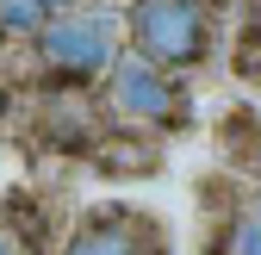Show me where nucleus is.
<instances>
[{"mask_svg": "<svg viewBox=\"0 0 261 255\" xmlns=\"http://www.w3.org/2000/svg\"><path fill=\"white\" fill-rule=\"evenodd\" d=\"M130 44L155 69H193L205 56V7L199 0H137L130 7Z\"/></svg>", "mask_w": 261, "mask_h": 255, "instance_id": "obj_1", "label": "nucleus"}, {"mask_svg": "<svg viewBox=\"0 0 261 255\" xmlns=\"http://www.w3.org/2000/svg\"><path fill=\"white\" fill-rule=\"evenodd\" d=\"M38 56L56 75H100V69L118 62L112 56V25L100 13H56L38 31Z\"/></svg>", "mask_w": 261, "mask_h": 255, "instance_id": "obj_2", "label": "nucleus"}, {"mask_svg": "<svg viewBox=\"0 0 261 255\" xmlns=\"http://www.w3.org/2000/svg\"><path fill=\"white\" fill-rule=\"evenodd\" d=\"M112 106L137 124H174L180 118V93L168 69H155L149 56H118L112 62Z\"/></svg>", "mask_w": 261, "mask_h": 255, "instance_id": "obj_3", "label": "nucleus"}, {"mask_svg": "<svg viewBox=\"0 0 261 255\" xmlns=\"http://www.w3.org/2000/svg\"><path fill=\"white\" fill-rule=\"evenodd\" d=\"M62 255H143V231H137V218L106 212V218H87V224L62 243Z\"/></svg>", "mask_w": 261, "mask_h": 255, "instance_id": "obj_4", "label": "nucleus"}, {"mask_svg": "<svg viewBox=\"0 0 261 255\" xmlns=\"http://www.w3.org/2000/svg\"><path fill=\"white\" fill-rule=\"evenodd\" d=\"M44 25H50V13L38 0H0V31H7V38H38Z\"/></svg>", "mask_w": 261, "mask_h": 255, "instance_id": "obj_5", "label": "nucleus"}, {"mask_svg": "<svg viewBox=\"0 0 261 255\" xmlns=\"http://www.w3.org/2000/svg\"><path fill=\"white\" fill-rule=\"evenodd\" d=\"M230 255H261V218H243L230 231Z\"/></svg>", "mask_w": 261, "mask_h": 255, "instance_id": "obj_6", "label": "nucleus"}, {"mask_svg": "<svg viewBox=\"0 0 261 255\" xmlns=\"http://www.w3.org/2000/svg\"><path fill=\"white\" fill-rule=\"evenodd\" d=\"M237 69H243V75H261V31H249V38H243V50H237Z\"/></svg>", "mask_w": 261, "mask_h": 255, "instance_id": "obj_7", "label": "nucleus"}, {"mask_svg": "<svg viewBox=\"0 0 261 255\" xmlns=\"http://www.w3.org/2000/svg\"><path fill=\"white\" fill-rule=\"evenodd\" d=\"M38 7H44V13L56 19V13H69V7H75V0H38Z\"/></svg>", "mask_w": 261, "mask_h": 255, "instance_id": "obj_8", "label": "nucleus"}, {"mask_svg": "<svg viewBox=\"0 0 261 255\" xmlns=\"http://www.w3.org/2000/svg\"><path fill=\"white\" fill-rule=\"evenodd\" d=\"M0 255H19V249H13V237H7V231H0Z\"/></svg>", "mask_w": 261, "mask_h": 255, "instance_id": "obj_9", "label": "nucleus"}, {"mask_svg": "<svg viewBox=\"0 0 261 255\" xmlns=\"http://www.w3.org/2000/svg\"><path fill=\"white\" fill-rule=\"evenodd\" d=\"M255 218H261V212H255Z\"/></svg>", "mask_w": 261, "mask_h": 255, "instance_id": "obj_10", "label": "nucleus"}]
</instances>
